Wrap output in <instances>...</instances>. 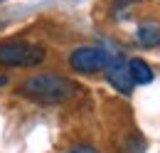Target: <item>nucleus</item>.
Wrapping results in <instances>:
<instances>
[{"label":"nucleus","instance_id":"nucleus-1","mask_svg":"<svg viewBox=\"0 0 160 153\" xmlns=\"http://www.w3.org/2000/svg\"><path fill=\"white\" fill-rule=\"evenodd\" d=\"M18 94L32 104H42V106H57L64 101H72L79 94V84L74 79L57 72H44V74H32L22 79L18 87Z\"/></svg>","mask_w":160,"mask_h":153},{"label":"nucleus","instance_id":"nucleus-2","mask_svg":"<svg viewBox=\"0 0 160 153\" xmlns=\"http://www.w3.org/2000/svg\"><path fill=\"white\" fill-rule=\"evenodd\" d=\"M47 59V50L30 40H0V69H35Z\"/></svg>","mask_w":160,"mask_h":153},{"label":"nucleus","instance_id":"nucleus-3","mask_svg":"<svg viewBox=\"0 0 160 153\" xmlns=\"http://www.w3.org/2000/svg\"><path fill=\"white\" fill-rule=\"evenodd\" d=\"M108 52L103 45H81L77 50H72L69 55V67L77 72V74H84V76H94L106 69L108 64Z\"/></svg>","mask_w":160,"mask_h":153},{"label":"nucleus","instance_id":"nucleus-4","mask_svg":"<svg viewBox=\"0 0 160 153\" xmlns=\"http://www.w3.org/2000/svg\"><path fill=\"white\" fill-rule=\"evenodd\" d=\"M106 82L118 92V94H131L133 92V79H131V72H128V59L123 57V55H116V57L108 59V64H106Z\"/></svg>","mask_w":160,"mask_h":153},{"label":"nucleus","instance_id":"nucleus-5","mask_svg":"<svg viewBox=\"0 0 160 153\" xmlns=\"http://www.w3.org/2000/svg\"><path fill=\"white\" fill-rule=\"evenodd\" d=\"M136 45L143 50H153L160 47V22L153 18H145L136 27Z\"/></svg>","mask_w":160,"mask_h":153},{"label":"nucleus","instance_id":"nucleus-6","mask_svg":"<svg viewBox=\"0 0 160 153\" xmlns=\"http://www.w3.org/2000/svg\"><path fill=\"white\" fill-rule=\"evenodd\" d=\"M128 72H131V79H133V84H150V82L155 79V72H153V67H150L145 59H140V57L128 59Z\"/></svg>","mask_w":160,"mask_h":153},{"label":"nucleus","instance_id":"nucleus-7","mask_svg":"<svg viewBox=\"0 0 160 153\" xmlns=\"http://www.w3.org/2000/svg\"><path fill=\"white\" fill-rule=\"evenodd\" d=\"M121 151L123 153H145V141H143V136L140 134L126 136L123 143H121Z\"/></svg>","mask_w":160,"mask_h":153},{"label":"nucleus","instance_id":"nucleus-8","mask_svg":"<svg viewBox=\"0 0 160 153\" xmlns=\"http://www.w3.org/2000/svg\"><path fill=\"white\" fill-rule=\"evenodd\" d=\"M138 3H143V0H113V15L118 20H126Z\"/></svg>","mask_w":160,"mask_h":153},{"label":"nucleus","instance_id":"nucleus-9","mask_svg":"<svg viewBox=\"0 0 160 153\" xmlns=\"http://www.w3.org/2000/svg\"><path fill=\"white\" fill-rule=\"evenodd\" d=\"M67 153H99L94 146H89V143H77V146H72Z\"/></svg>","mask_w":160,"mask_h":153},{"label":"nucleus","instance_id":"nucleus-10","mask_svg":"<svg viewBox=\"0 0 160 153\" xmlns=\"http://www.w3.org/2000/svg\"><path fill=\"white\" fill-rule=\"evenodd\" d=\"M8 82H10V76H8V74H0V87H5Z\"/></svg>","mask_w":160,"mask_h":153}]
</instances>
